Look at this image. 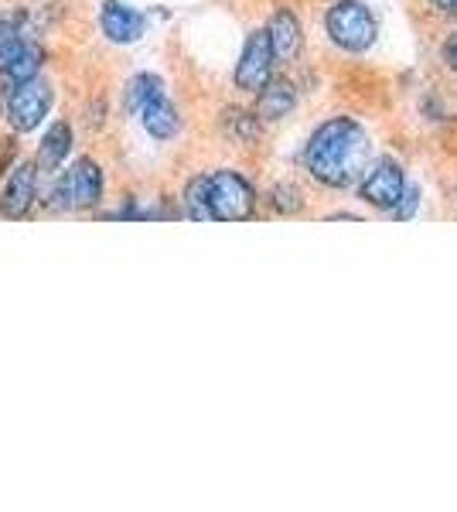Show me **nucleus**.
<instances>
[{
	"instance_id": "f257e3e1",
	"label": "nucleus",
	"mask_w": 457,
	"mask_h": 512,
	"mask_svg": "<svg viewBox=\"0 0 457 512\" xmlns=\"http://www.w3.org/2000/svg\"><path fill=\"white\" fill-rule=\"evenodd\" d=\"M307 171L328 188H348L355 185L372 161V144L369 134L348 117H335L321 123L307 140L304 151Z\"/></svg>"
},
{
	"instance_id": "f03ea898",
	"label": "nucleus",
	"mask_w": 457,
	"mask_h": 512,
	"mask_svg": "<svg viewBox=\"0 0 457 512\" xmlns=\"http://www.w3.org/2000/svg\"><path fill=\"white\" fill-rule=\"evenodd\" d=\"M127 110L134 113V117H140L144 130L157 140H171L181 130V117L168 99V93H164V82L151 76V72H140V76L130 79Z\"/></svg>"
},
{
	"instance_id": "7ed1b4c3",
	"label": "nucleus",
	"mask_w": 457,
	"mask_h": 512,
	"mask_svg": "<svg viewBox=\"0 0 457 512\" xmlns=\"http://www.w3.org/2000/svg\"><path fill=\"white\" fill-rule=\"evenodd\" d=\"M103 198V171L93 158H79L65 175L55 178V185L48 188L45 202L52 209L62 212H76V209H93Z\"/></svg>"
},
{
	"instance_id": "20e7f679",
	"label": "nucleus",
	"mask_w": 457,
	"mask_h": 512,
	"mask_svg": "<svg viewBox=\"0 0 457 512\" xmlns=\"http://www.w3.org/2000/svg\"><path fill=\"white\" fill-rule=\"evenodd\" d=\"M328 35L338 48L345 52H365L376 41V18L369 14V7H362L359 0H338L328 11Z\"/></svg>"
},
{
	"instance_id": "39448f33",
	"label": "nucleus",
	"mask_w": 457,
	"mask_h": 512,
	"mask_svg": "<svg viewBox=\"0 0 457 512\" xmlns=\"http://www.w3.org/2000/svg\"><path fill=\"white\" fill-rule=\"evenodd\" d=\"M209 202L212 216L219 222H243L256 209L253 188L236 171H215V175H209Z\"/></svg>"
},
{
	"instance_id": "423d86ee",
	"label": "nucleus",
	"mask_w": 457,
	"mask_h": 512,
	"mask_svg": "<svg viewBox=\"0 0 457 512\" xmlns=\"http://www.w3.org/2000/svg\"><path fill=\"white\" fill-rule=\"evenodd\" d=\"M52 110V86L45 79H24L14 86V93L7 96V120L18 134L38 130V123Z\"/></svg>"
},
{
	"instance_id": "0eeeda50",
	"label": "nucleus",
	"mask_w": 457,
	"mask_h": 512,
	"mask_svg": "<svg viewBox=\"0 0 457 512\" xmlns=\"http://www.w3.org/2000/svg\"><path fill=\"white\" fill-rule=\"evenodd\" d=\"M273 45H270V31H253L246 38V48L239 55V65H236V86L243 93H263L267 82L273 76Z\"/></svg>"
},
{
	"instance_id": "6e6552de",
	"label": "nucleus",
	"mask_w": 457,
	"mask_h": 512,
	"mask_svg": "<svg viewBox=\"0 0 457 512\" xmlns=\"http://www.w3.org/2000/svg\"><path fill=\"white\" fill-rule=\"evenodd\" d=\"M406 195V178H403V168L396 161L382 158L365 171L362 178V198L372 205V209H382V212H393L400 205V198Z\"/></svg>"
},
{
	"instance_id": "1a4fd4ad",
	"label": "nucleus",
	"mask_w": 457,
	"mask_h": 512,
	"mask_svg": "<svg viewBox=\"0 0 457 512\" xmlns=\"http://www.w3.org/2000/svg\"><path fill=\"white\" fill-rule=\"evenodd\" d=\"M38 198V161H24L11 171L0 195V216L4 219H24Z\"/></svg>"
},
{
	"instance_id": "9d476101",
	"label": "nucleus",
	"mask_w": 457,
	"mask_h": 512,
	"mask_svg": "<svg viewBox=\"0 0 457 512\" xmlns=\"http://www.w3.org/2000/svg\"><path fill=\"white\" fill-rule=\"evenodd\" d=\"M41 69V48L31 41L28 31H18L4 48H0V76L11 82L35 79Z\"/></svg>"
},
{
	"instance_id": "9b49d317",
	"label": "nucleus",
	"mask_w": 457,
	"mask_h": 512,
	"mask_svg": "<svg viewBox=\"0 0 457 512\" xmlns=\"http://www.w3.org/2000/svg\"><path fill=\"white\" fill-rule=\"evenodd\" d=\"M99 28H103V35L110 41L130 45V41H137L144 35L147 18L140 11H134L130 4H123V0H106L103 11H99Z\"/></svg>"
},
{
	"instance_id": "f8f14e48",
	"label": "nucleus",
	"mask_w": 457,
	"mask_h": 512,
	"mask_svg": "<svg viewBox=\"0 0 457 512\" xmlns=\"http://www.w3.org/2000/svg\"><path fill=\"white\" fill-rule=\"evenodd\" d=\"M267 31H270L273 55H277L280 62L297 59V52H301V45H304V31H301V21H297L294 14H290V11H277Z\"/></svg>"
},
{
	"instance_id": "ddd939ff",
	"label": "nucleus",
	"mask_w": 457,
	"mask_h": 512,
	"mask_svg": "<svg viewBox=\"0 0 457 512\" xmlns=\"http://www.w3.org/2000/svg\"><path fill=\"white\" fill-rule=\"evenodd\" d=\"M297 103V89L287 79H273L267 82V89L256 99V117L263 120H284Z\"/></svg>"
},
{
	"instance_id": "4468645a",
	"label": "nucleus",
	"mask_w": 457,
	"mask_h": 512,
	"mask_svg": "<svg viewBox=\"0 0 457 512\" xmlns=\"http://www.w3.org/2000/svg\"><path fill=\"white\" fill-rule=\"evenodd\" d=\"M72 147V127L65 120H58L48 127V134L41 137V147H38V168L41 171H55L65 164V154Z\"/></svg>"
},
{
	"instance_id": "2eb2a0df",
	"label": "nucleus",
	"mask_w": 457,
	"mask_h": 512,
	"mask_svg": "<svg viewBox=\"0 0 457 512\" xmlns=\"http://www.w3.org/2000/svg\"><path fill=\"white\" fill-rule=\"evenodd\" d=\"M185 216L195 222H209L212 216V202H209V175H198L188 181L185 188Z\"/></svg>"
},
{
	"instance_id": "dca6fc26",
	"label": "nucleus",
	"mask_w": 457,
	"mask_h": 512,
	"mask_svg": "<svg viewBox=\"0 0 457 512\" xmlns=\"http://www.w3.org/2000/svg\"><path fill=\"white\" fill-rule=\"evenodd\" d=\"M273 205H277V212H284V216H294V212H301V209H304L301 188H294V185H277V188H273Z\"/></svg>"
},
{
	"instance_id": "f3484780",
	"label": "nucleus",
	"mask_w": 457,
	"mask_h": 512,
	"mask_svg": "<svg viewBox=\"0 0 457 512\" xmlns=\"http://www.w3.org/2000/svg\"><path fill=\"white\" fill-rule=\"evenodd\" d=\"M226 130H232V137L236 140H253L256 137V117H249V113H226Z\"/></svg>"
},
{
	"instance_id": "a211bd4d",
	"label": "nucleus",
	"mask_w": 457,
	"mask_h": 512,
	"mask_svg": "<svg viewBox=\"0 0 457 512\" xmlns=\"http://www.w3.org/2000/svg\"><path fill=\"white\" fill-rule=\"evenodd\" d=\"M417 205H420V192H417V188H406V195L400 198V205L393 209V216L396 219H410L413 212H417Z\"/></svg>"
},
{
	"instance_id": "6ab92c4d",
	"label": "nucleus",
	"mask_w": 457,
	"mask_h": 512,
	"mask_svg": "<svg viewBox=\"0 0 457 512\" xmlns=\"http://www.w3.org/2000/svg\"><path fill=\"white\" fill-rule=\"evenodd\" d=\"M18 31H24V18H11V14H0V48L7 45Z\"/></svg>"
},
{
	"instance_id": "aec40b11",
	"label": "nucleus",
	"mask_w": 457,
	"mask_h": 512,
	"mask_svg": "<svg viewBox=\"0 0 457 512\" xmlns=\"http://www.w3.org/2000/svg\"><path fill=\"white\" fill-rule=\"evenodd\" d=\"M14 151H18V147H14V140H0V175H4V171H11Z\"/></svg>"
},
{
	"instance_id": "412c9836",
	"label": "nucleus",
	"mask_w": 457,
	"mask_h": 512,
	"mask_svg": "<svg viewBox=\"0 0 457 512\" xmlns=\"http://www.w3.org/2000/svg\"><path fill=\"white\" fill-rule=\"evenodd\" d=\"M444 59L451 62L454 69H457V35H451V38H447V45H444Z\"/></svg>"
},
{
	"instance_id": "4be33fe9",
	"label": "nucleus",
	"mask_w": 457,
	"mask_h": 512,
	"mask_svg": "<svg viewBox=\"0 0 457 512\" xmlns=\"http://www.w3.org/2000/svg\"><path fill=\"white\" fill-rule=\"evenodd\" d=\"M430 4H434L437 11H444V14H457V0H430Z\"/></svg>"
}]
</instances>
